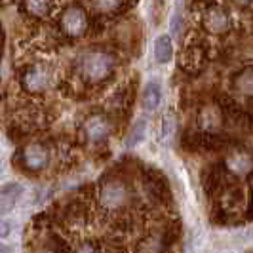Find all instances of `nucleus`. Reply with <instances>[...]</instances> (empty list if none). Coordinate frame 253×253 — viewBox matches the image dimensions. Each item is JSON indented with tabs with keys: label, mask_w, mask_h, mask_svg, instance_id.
I'll return each mask as SVG.
<instances>
[{
	"label": "nucleus",
	"mask_w": 253,
	"mask_h": 253,
	"mask_svg": "<svg viewBox=\"0 0 253 253\" xmlns=\"http://www.w3.org/2000/svg\"><path fill=\"white\" fill-rule=\"evenodd\" d=\"M13 230V223L8 219H0V238H8Z\"/></svg>",
	"instance_id": "obj_17"
},
{
	"label": "nucleus",
	"mask_w": 253,
	"mask_h": 253,
	"mask_svg": "<svg viewBox=\"0 0 253 253\" xmlns=\"http://www.w3.org/2000/svg\"><path fill=\"white\" fill-rule=\"evenodd\" d=\"M145 135H147V120H145V118H137V120L133 122L131 129H129L126 145L127 147H137L141 141L145 139Z\"/></svg>",
	"instance_id": "obj_12"
},
{
	"label": "nucleus",
	"mask_w": 253,
	"mask_h": 253,
	"mask_svg": "<svg viewBox=\"0 0 253 253\" xmlns=\"http://www.w3.org/2000/svg\"><path fill=\"white\" fill-rule=\"evenodd\" d=\"M154 57L158 63H168L173 57V42L171 37L168 35H160L154 40Z\"/></svg>",
	"instance_id": "obj_10"
},
{
	"label": "nucleus",
	"mask_w": 253,
	"mask_h": 253,
	"mask_svg": "<svg viewBox=\"0 0 253 253\" xmlns=\"http://www.w3.org/2000/svg\"><path fill=\"white\" fill-rule=\"evenodd\" d=\"M82 133L89 143H103L113 133V120L103 113H93L82 124Z\"/></svg>",
	"instance_id": "obj_4"
},
{
	"label": "nucleus",
	"mask_w": 253,
	"mask_h": 253,
	"mask_svg": "<svg viewBox=\"0 0 253 253\" xmlns=\"http://www.w3.org/2000/svg\"><path fill=\"white\" fill-rule=\"evenodd\" d=\"M236 4H240V6H250V4H253V0H234Z\"/></svg>",
	"instance_id": "obj_19"
},
{
	"label": "nucleus",
	"mask_w": 253,
	"mask_h": 253,
	"mask_svg": "<svg viewBox=\"0 0 253 253\" xmlns=\"http://www.w3.org/2000/svg\"><path fill=\"white\" fill-rule=\"evenodd\" d=\"M23 194V185L17 183V181H10V183H4L0 187V196H8L13 200H19V196Z\"/></svg>",
	"instance_id": "obj_14"
},
{
	"label": "nucleus",
	"mask_w": 253,
	"mask_h": 253,
	"mask_svg": "<svg viewBox=\"0 0 253 253\" xmlns=\"http://www.w3.org/2000/svg\"><path fill=\"white\" fill-rule=\"evenodd\" d=\"M59 29L65 37L69 38H80L88 33L89 29V17L88 12L78 6V4H71L69 8H65L59 17Z\"/></svg>",
	"instance_id": "obj_3"
},
{
	"label": "nucleus",
	"mask_w": 253,
	"mask_h": 253,
	"mask_svg": "<svg viewBox=\"0 0 253 253\" xmlns=\"http://www.w3.org/2000/svg\"><path fill=\"white\" fill-rule=\"evenodd\" d=\"M55 0H23V10L33 17H48L53 12Z\"/></svg>",
	"instance_id": "obj_9"
},
{
	"label": "nucleus",
	"mask_w": 253,
	"mask_h": 253,
	"mask_svg": "<svg viewBox=\"0 0 253 253\" xmlns=\"http://www.w3.org/2000/svg\"><path fill=\"white\" fill-rule=\"evenodd\" d=\"M19 84L21 89H25L27 93L31 95H38V93H44L53 86V73L46 63H29L21 71L19 75Z\"/></svg>",
	"instance_id": "obj_2"
},
{
	"label": "nucleus",
	"mask_w": 253,
	"mask_h": 253,
	"mask_svg": "<svg viewBox=\"0 0 253 253\" xmlns=\"http://www.w3.org/2000/svg\"><path fill=\"white\" fill-rule=\"evenodd\" d=\"M162 101V89H160V84L158 82H149L145 89H143V97H141V103H143V109L145 111H156L158 105Z\"/></svg>",
	"instance_id": "obj_8"
},
{
	"label": "nucleus",
	"mask_w": 253,
	"mask_h": 253,
	"mask_svg": "<svg viewBox=\"0 0 253 253\" xmlns=\"http://www.w3.org/2000/svg\"><path fill=\"white\" fill-rule=\"evenodd\" d=\"M202 25L211 35H225L230 29V15L221 6H210L202 13Z\"/></svg>",
	"instance_id": "obj_6"
},
{
	"label": "nucleus",
	"mask_w": 253,
	"mask_h": 253,
	"mask_svg": "<svg viewBox=\"0 0 253 253\" xmlns=\"http://www.w3.org/2000/svg\"><path fill=\"white\" fill-rule=\"evenodd\" d=\"M173 133H175V116L173 113H168L164 114V120H162V137L169 139Z\"/></svg>",
	"instance_id": "obj_16"
},
{
	"label": "nucleus",
	"mask_w": 253,
	"mask_h": 253,
	"mask_svg": "<svg viewBox=\"0 0 253 253\" xmlns=\"http://www.w3.org/2000/svg\"><path fill=\"white\" fill-rule=\"evenodd\" d=\"M126 0H91V10L99 15H114L122 10Z\"/></svg>",
	"instance_id": "obj_11"
},
{
	"label": "nucleus",
	"mask_w": 253,
	"mask_h": 253,
	"mask_svg": "<svg viewBox=\"0 0 253 253\" xmlns=\"http://www.w3.org/2000/svg\"><path fill=\"white\" fill-rule=\"evenodd\" d=\"M0 253H12V248H10V246H6V244H2V242H0Z\"/></svg>",
	"instance_id": "obj_18"
},
{
	"label": "nucleus",
	"mask_w": 253,
	"mask_h": 253,
	"mask_svg": "<svg viewBox=\"0 0 253 253\" xmlns=\"http://www.w3.org/2000/svg\"><path fill=\"white\" fill-rule=\"evenodd\" d=\"M116 59L113 53L105 50H89L78 59V75L82 76L88 84H101L107 78L114 75Z\"/></svg>",
	"instance_id": "obj_1"
},
{
	"label": "nucleus",
	"mask_w": 253,
	"mask_h": 253,
	"mask_svg": "<svg viewBox=\"0 0 253 253\" xmlns=\"http://www.w3.org/2000/svg\"><path fill=\"white\" fill-rule=\"evenodd\" d=\"M69 253H103V252L99 250V246H95L93 242L78 240L73 244V248H71V252Z\"/></svg>",
	"instance_id": "obj_15"
},
{
	"label": "nucleus",
	"mask_w": 253,
	"mask_h": 253,
	"mask_svg": "<svg viewBox=\"0 0 253 253\" xmlns=\"http://www.w3.org/2000/svg\"><path fill=\"white\" fill-rule=\"evenodd\" d=\"M21 160L29 171H40L50 164V149L40 141H33L23 149Z\"/></svg>",
	"instance_id": "obj_5"
},
{
	"label": "nucleus",
	"mask_w": 253,
	"mask_h": 253,
	"mask_svg": "<svg viewBox=\"0 0 253 253\" xmlns=\"http://www.w3.org/2000/svg\"><path fill=\"white\" fill-rule=\"evenodd\" d=\"M227 168L234 175H246L253 168V158L248 152H232L227 156Z\"/></svg>",
	"instance_id": "obj_7"
},
{
	"label": "nucleus",
	"mask_w": 253,
	"mask_h": 253,
	"mask_svg": "<svg viewBox=\"0 0 253 253\" xmlns=\"http://www.w3.org/2000/svg\"><path fill=\"white\" fill-rule=\"evenodd\" d=\"M234 89H238L240 93H246V95H253V67L242 71L240 75H236Z\"/></svg>",
	"instance_id": "obj_13"
}]
</instances>
